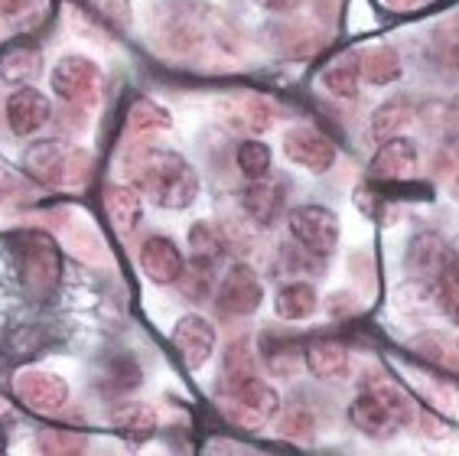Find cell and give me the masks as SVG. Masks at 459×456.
Returning <instances> with one entry per match:
<instances>
[{
  "mask_svg": "<svg viewBox=\"0 0 459 456\" xmlns=\"http://www.w3.org/2000/svg\"><path fill=\"white\" fill-rule=\"evenodd\" d=\"M137 261H141L143 277L157 287H169V284H179L186 271V258L177 248V241L167 235H151L143 238L141 251H137Z\"/></svg>",
  "mask_w": 459,
  "mask_h": 456,
  "instance_id": "cell-15",
  "label": "cell"
},
{
  "mask_svg": "<svg viewBox=\"0 0 459 456\" xmlns=\"http://www.w3.org/2000/svg\"><path fill=\"white\" fill-rule=\"evenodd\" d=\"M0 36H4V30H0Z\"/></svg>",
  "mask_w": 459,
  "mask_h": 456,
  "instance_id": "cell-42",
  "label": "cell"
},
{
  "mask_svg": "<svg viewBox=\"0 0 459 456\" xmlns=\"http://www.w3.org/2000/svg\"><path fill=\"white\" fill-rule=\"evenodd\" d=\"M241 209L257 228H274L290 212L287 209V186L274 183V180L247 183L245 193H241Z\"/></svg>",
  "mask_w": 459,
  "mask_h": 456,
  "instance_id": "cell-17",
  "label": "cell"
},
{
  "mask_svg": "<svg viewBox=\"0 0 459 456\" xmlns=\"http://www.w3.org/2000/svg\"><path fill=\"white\" fill-rule=\"evenodd\" d=\"M221 414L229 417L235 427L241 430H264L267 424L281 414V395L277 388L264 378H255L251 385L238 388V391H229V395H219Z\"/></svg>",
  "mask_w": 459,
  "mask_h": 456,
  "instance_id": "cell-6",
  "label": "cell"
},
{
  "mask_svg": "<svg viewBox=\"0 0 459 456\" xmlns=\"http://www.w3.org/2000/svg\"><path fill=\"white\" fill-rule=\"evenodd\" d=\"M381 4L391 10H414V7H420L424 0H381Z\"/></svg>",
  "mask_w": 459,
  "mask_h": 456,
  "instance_id": "cell-40",
  "label": "cell"
},
{
  "mask_svg": "<svg viewBox=\"0 0 459 456\" xmlns=\"http://www.w3.org/2000/svg\"><path fill=\"white\" fill-rule=\"evenodd\" d=\"M105 378H108L105 381L108 391L124 395V391H134V388L141 385V369H137V362H134L131 355H117V359H111V365H108Z\"/></svg>",
  "mask_w": 459,
  "mask_h": 456,
  "instance_id": "cell-34",
  "label": "cell"
},
{
  "mask_svg": "<svg viewBox=\"0 0 459 456\" xmlns=\"http://www.w3.org/2000/svg\"><path fill=\"white\" fill-rule=\"evenodd\" d=\"M255 378H257V362H255L251 346H247V339L229 342L225 352H221V372H219V388H215V395L238 391V388L251 385Z\"/></svg>",
  "mask_w": 459,
  "mask_h": 456,
  "instance_id": "cell-20",
  "label": "cell"
},
{
  "mask_svg": "<svg viewBox=\"0 0 459 456\" xmlns=\"http://www.w3.org/2000/svg\"><path fill=\"white\" fill-rule=\"evenodd\" d=\"M281 434L283 437H313V430H316V417H313V411H309L307 404H293V408H287L281 417Z\"/></svg>",
  "mask_w": 459,
  "mask_h": 456,
  "instance_id": "cell-35",
  "label": "cell"
},
{
  "mask_svg": "<svg viewBox=\"0 0 459 456\" xmlns=\"http://www.w3.org/2000/svg\"><path fill=\"white\" fill-rule=\"evenodd\" d=\"M235 163H238V173L245 176L247 183H257V180H267L271 167H274V153L264 141L257 137H245L235 150Z\"/></svg>",
  "mask_w": 459,
  "mask_h": 456,
  "instance_id": "cell-31",
  "label": "cell"
},
{
  "mask_svg": "<svg viewBox=\"0 0 459 456\" xmlns=\"http://www.w3.org/2000/svg\"><path fill=\"white\" fill-rule=\"evenodd\" d=\"M134 186L160 209L183 212L199 199L203 183L183 153L163 147H143L134 160Z\"/></svg>",
  "mask_w": 459,
  "mask_h": 456,
  "instance_id": "cell-1",
  "label": "cell"
},
{
  "mask_svg": "<svg viewBox=\"0 0 459 456\" xmlns=\"http://www.w3.org/2000/svg\"><path fill=\"white\" fill-rule=\"evenodd\" d=\"M189 245H193V258L209 261V264H219L221 255L229 251L221 232L215 225H209V222H199V225L189 228Z\"/></svg>",
  "mask_w": 459,
  "mask_h": 456,
  "instance_id": "cell-33",
  "label": "cell"
},
{
  "mask_svg": "<svg viewBox=\"0 0 459 456\" xmlns=\"http://www.w3.org/2000/svg\"><path fill=\"white\" fill-rule=\"evenodd\" d=\"M417 170H420V147L414 137H404V134L378 141V150L368 163L371 180H378V183H404Z\"/></svg>",
  "mask_w": 459,
  "mask_h": 456,
  "instance_id": "cell-10",
  "label": "cell"
},
{
  "mask_svg": "<svg viewBox=\"0 0 459 456\" xmlns=\"http://www.w3.org/2000/svg\"><path fill=\"white\" fill-rule=\"evenodd\" d=\"M281 144L290 163H297V167L309 170V173H316V176L329 173L339 160L336 144L329 141L323 131L309 127V124H293V127H287Z\"/></svg>",
  "mask_w": 459,
  "mask_h": 456,
  "instance_id": "cell-9",
  "label": "cell"
},
{
  "mask_svg": "<svg viewBox=\"0 0 459 456\" xmlns=\"http://www.w3.org/2000/svg\"><path fill=\"white\" fill-rule=\"evenodd\" d=\"M404 75V59L394 46H371L362 53V82L365 85L385 88Z\"/></svg>",
  "mask_w": 459,
  "mask_h": 456,
  "instance_id": "cell-27",
  "label": "cell"
},
{
  "mask_svg": "<svg viewBox=\"0 0 459 456\" xmlns=\"http://www.w3.org/2000/svg\"><path fill=\"white\" fill-rule=\"evenodd\" d=\"M417 359L427 362L430 369L459 375V336L450 333H420L407 342Z\"/></svg>",
  "mask_w": 459,
  "mask_h": 456,
  "instance_id": "cell-21",
  "label": "cell"
},
{
  "mask_svg": "<svg viewBox=\"0 0 459 456\" xmlns=\"http://www.w3.org/2000/svg\"><path fill=\"white\" fill-rule=\"evenodd\" d=\"M417 111H414V101L407 95H391L385 98L375 111H371V121H368V134L375 141H385V137H394L407 127V124L414 121Z\"/></svg>",
  "mask_w": 459,
  "mask_h": 456,
  "instance_id": "cell-25",
  "label": "cell"
},
{
  "mask_svg": "<svg viewBox=\"0 0 459 456\" xmlns=\"http://www.w3.org/2000/svg\"><path fill=\"white\" fill-rule=\"evenodd\" d=\"M319 310V290L309 281H287L274 294V313L283 323H303L309 316H316Z\"/></svg>",
  "mask_w": 459,
  "mask_h": 456,
  "instance_id": "cell-22",
  "label": "cell"
},
{
  "mask_svg": "<svg viewBox=\"0 0 459 456\" xmlns=\"http://www.w3.org/2000/svg\"><path fill=\"white\" fill-rule=\"evenodd\" d=\"M417 421V404L388 378H371L349 404V424L368 440H391Z\"/></svg>",
  "mask_w": 459,
  "mask_h": 456,
  "instance_id": "cell-2",
  "label": "cell"
},
{
  "mask_svg": "<svg viewBox=\"0 0 459 456\" xmlns=\"http://www.w3.org/2000/svg\"><path fill=\"white\" fill-rule=\"evenodd\" d=\"M319 85L326 88V95L333 98H355L362 88V53H345L326 66V72L319 75Z\"/></svg>",
  "mask_w": 459,
  "mask_h": 456,
  "instance_id": "cell-24",
  "label": "cell"
},
{
  "mask_svg": "<svg viewBox=\"0 0 459 456\" xmlns=\"http://www.w3.org/2000/svg\"><path fill=\"white\" fill-rule=\"evenodd\" d=\"M450 241L440 235V232H417L404 248V271L407 277L420 287L430 290L433 281L440 277L446 255H450Z\"/></svg>",
  "mask_w": 459,
  "mask_h": 456,
  "instance_id": "cell-12",
  "label": "cell"
},
{
  "mask_svg": "<svg viewBox=\"0 0 459 456\" xmlns=\"http://www.w3.org/2000/svg\"><path fill=\"white\" fill-rule=\"evenodd\" d=\"M127 127L131 134H153V131H167L173 127V114L163 105L151 101V98H137L127 111Z\"/></svg>",
  "mask_w": 459,
  "mask_h": 456,
  "instance_id": "cell-32",
  "label": "cell"
},
{
  "mask_svg": "<svg viewBox=\"0 0 459 456\" xmlns=\"http://www.w3.org/2000/svg\"><path fill=\"white\" fill-rule=\"evenodd\" d=\"M105 215L111 222L117 235H131L134 228L141 225V215H143V193L137 186L131 183H111L105 186Z\"/></svg>",
  "mask_w": 459,
  "mask_h": 456,
  "instance_id": "cell-19",
  "label": "cell"
},
{
  "mask_svg": "<svg viewBox=\"0 0 459 456\" xmlns=\"http://www.w3.org/2000/svg\"><path fill=\"white\" fill-rule=\"evenodd\" d=\"M4 114H7V127L17 137H33L53 121V101L39 92V88H17L7 95V105H4Z\"/></svg>",
  "mask_w": 459,
  "mask_h": 456,
  "instance_id": "cell-14",
  "label": "cell"
},
{
  "mask_svg": "<svg viewBox=\"0 0 459 456\" xmlns=\"http://www.w3.org/2000/svg\"><path fill=\"white\" fill-rule=\"evenodd\" d=\"M430 59L450 79H459V13L440 20L430 33Z\"/></svg>",
  "mask_w": 459,
  "mask_h": 456,
  "instance_id": "cell-28",
  "label": "cell"
},
{
  "mask_svg": "<svg viewBox=\"0 0 459 456\" xmlns=\"http://www.w3.org/2000/svg\"><path fill=\"white\" fill-rule=\"evenodd\" d=\"M303 352H307V372L316 381H345L352 372L349 346L339 339H313Z\"/></svg>",
  "mask_w": 459,
  "mask_h": 456,
  "instance_id": "cell-18",
  "label": "cell"
},
{
  "mask_svg": "<svg viewBox=\"0 0 459 456\" xmlns=\"http://www.w3.org/2000/svg\"><path fill=\"white\" fill-rule=\"evenodd\" d=\"M20 189L17 176L10 173L7 167H0V206H7L10 199H13V193Z\"/></svg>",
  "mask_w": 459,
  "mask_h": 456,
  "instance_id": "cell-37",
  "label": "cell"
},
{
  "mask_svg": "<svg viewBox=\"0 0 459 456\" xmlns=\"http://www.w3.org/2000/svg\"><path fill=\"white\" fill-rule=\"evenodd\" d=\"M257 7L261 10H267V13H293V10H300V4L303 0H255Z\"/></svg>",
  "mask_w": 459,
  "mask_h": 456,
  "instance_id": "cell-36",
  "label": "cell"
},
{
  "mask_svg": "<svg viewBox=\"0 0 459 456\" xmlns=\"http://www.w3.org/2000/svg\"><path fill=\"white\" fill-rule=\"evenodd\" d=\"M215 342H219V333H215L212 320H205L199 313H186L173 326V346H177L179 359L189 372L209 365V359L215 355Z\"/></svg>",
  "mask_w": 459,
  "mask_h": 456,
  "instance_id": "cell-13",
  "label": "cell"
},
{
  "mask_svg": "<svg viewBox=\"0 0 459 456\" xmlns=\"http://www.w3.org/2000/svg\"><path fill=\"white\" fill-rule=\"evenodd\" d=\"M36 0H0V17H23L33 10Z\"/></svg>",
  "mask_w": 459,
  "mask_h": 456,
  "instance_id": "cell-38",
  "label": "cell"
},
{
  "mask_svg": "<svg viewBox=\"0 0 459 456\" xmlns=\"http://www.w3.org/2000/svg\"><path fill=\"white\" fill-rule=\"evenodd\" d=\"M287 232L313 258H329L339 248V238H342L339 215L329 206H319V202L293 206L287 212Z\"/></svg>",
  "mask_w": 459,
  "mask_h": 456,
  "instance_id": "cell-5",
  "label": "cell"
},
{
  "mask_svg": "<svg viewBox=\"0 0 459 456\" xmlns=\"http://www.w3.org/2000/svg\"><path fill=\"white\" fill-rule=\"evenodd\" d=\"M111 424L121 437H127L131 443H143V440H151L157 434V411H153L151 404L143 401H117L111 408Z\"/></svg>",
  "mask_w": 459,
  "mask_h": 456,
  "instance_id": "cell-23",
  "label": "cell"
},
{
  "mask_svg": "<svg viewBox=\"0 0 459 456\" xmlns=\"http://www.w3.org/2000/svg\"><path fill=\"white\" fill-rule=\"evenodd\" d=\"M101 4H108V17L111 20H121L124 27L131 23V4L127 0H101Z\"/></svg>",
  "mask_w": 459,
  "mask_h": 456,
  "instance_id": "cell-39",
  "label": "cell"
},
{
  "mask_svg": "<svg viewBox=\"0 0 459 456\" xmlns=\"http://www.w3.org/2000/svg\"><path fill=\"white\" fill-rule=\"evenodd\" d=\"M13 391L30 411L36 414H59L65 411L69 404V381L56 372H43V369H30L20 372L17 381H13Z\"/></svg>",
  "mask_w": 459,
  "mask_h": 456,
  "instance_id": "cell-11",
  "label": "cell"
},
{
  "mask_svg": "<svg viewBox=\"0 0 459 456\" xmlns=\"http://www.w3.org/2000/svg\"><path fill=\"white\" fill-rule=\"evenodd\" d=\"M23 167L56 189H82L91 173V157L62 141H36L23 153Z\"/></svg>",
  "mask_w": 459,
  "mask_h": 456,
  "instance_id": "cell-4",
  "label": "cell"
},
{
  "mask_svg": "<svg viewBox=\"0 0 459 456\" xmlns=\"http://www.w3.org/2000/svg\"><path fill=\"white\" fill-rule=\"evenodd\" d=\"M39 69H43V49H36V46L13 43L0 53V75H4V82H10V85H23V82L33 79Z\"/></svg>",
  "mask_w": 459,
  "mask_h": 456,
  "instance_id": "cell-30",
  "label": "cell"
},
{
  "mask_svg": "<svg viewBox=\"0 0 459 456\" xmlns=\"http://www.w3.org/2000/svg\"><path fill=\"white\" fill-rule=\"evenodd\" d=\"M453 199H459V173H456V180H453Z\"/></svg>",
  "mask_w": 459,
  "mask_h": 456,
  "instance_id": "cell-41",
  "label": "cell"
},
{
  "mask_svg": "<svg viewBox=\"0 0 459 456\" xmlns=\"http://www.w3.org/2000/svg\"><path fill=\"white\" fill-rule=\"evenodd\" d=\"M261 303H264V281L257 277L255 267L245 261L229 264V271L221 274V281L215 284V310H219V316L241 320V316L257 313Z\"/></svg>",
  "mask_w": 459,
  "mask_h": 456,
  "instance_id": "cell-8",
  "label": "cell"
},
{
  "mask_svg": "<svg viewBox=\"0 0 459 456\" xmlns=\"http://www.w3.org/2000/svg\"><path fill=\"white\" fill-rule=\"evenodd\" d=\"M219 114L231 127H238L245 134H264L274 127L277 121V105L271 98L255 95V92H241V95L225 98L219 105Z\"/></svg>",
  "mask_w": 459,
  "mask_h": 456,
  "instance_id": "cell-16",
  "label": "cell"
},
{
  "mask_svg": "<svg viewBox=\"0 0 459 456\" xmlns=\"http://www.w3.org/2000/svg\"><path fill=\"white\" fill-rule=\"evenodd\" d=\"M101 66L89 56H62L59 62L53 66L49 72V85H53L56 95L65 101V105H75V108H91L98 105V98H101Z\"/></svg>",
  "mask_w": 459,
  "mask_h": 456,
  "instance_id": "cell-7",
  "label": "cell"
},
{
  "mask_svg": "<svg viewBox=\"0 0 459 456\" xmlns=\"http://www.w3.org/2000/svg\"><path fill=\"white\" fill-rule=\"evenodd\" d=\"M10 255L17 261L20 281L33 297H53L62 281V255L49 232L39 228H20L10 235Z\"/></svg>",
  "mask_w": 459,
  "mask_h": 456,
  "instance_id": "cell-3",
  "label": "cell"
},
{
  "mask_svg": "<svg viewBox=\"0 0 459 456\" xmlns=\"http://www.w3.org/2000/svg\"><path fill=\"white\" fill-rule=\"evenodd\" d=\"M433 303L453 326H459V248H450L446 264H443L440 277L430 287Z\"/></svg>",
  "mask_w": 459,
  "mask_h": 456,
  "instance_id": "cell-29",
  "label": "cell"
},
{
  "mask_svg": "<svg viewBox=\"0 0 459 456\" xmlns=\"http://www.w3.org/2000/svg\"><path fill=\"white\" fill-rule=\"evenodd\" d=\"M303 349L307 346H300L297 339H281V336H274V342H271V336H264V342H261L264 365L274 378L300 375V369H307V352Z\"/></svg>",
  "mask_w": 459,
  "mask_h": 456,
  "instance_id": "cell-26",
  "label": "cell"
}]
</instances>
